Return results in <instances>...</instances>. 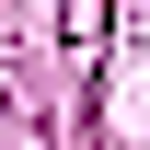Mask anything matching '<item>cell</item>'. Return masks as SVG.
<instances>
[{
    "mask_svg": "<svg viewBox=\"0 0 150 150\" xmlns=\"http://www.w3.org/2000/svg\"><path fill=\"white\" fill-rule=\"evenodd\" d=\"M69 35H81V46H93V0H69Z\"/></svg>",
    "mask_w": 150,
    "mask_h": 150,
    "instance_id": "obj_1",
    "label": "cell"
}]
</instances>
